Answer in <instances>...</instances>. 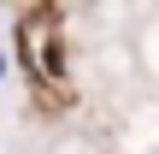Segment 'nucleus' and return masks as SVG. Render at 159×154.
<instances>
[{
    "instance_id": "nucleus-1",
    "label": "nucleus",
    "mask_w": 159,
    "mask_h": 154,
    "mask_svg": "<svg viewBox=\"0 0 159 154\" xmlns=\"http://www.w3.org/2000/svg\"><path fill=\"white\" fill-rule=\"evenodd\" d=\"M6 77H12V59H6V47H0V83H6Z\"/></svg>"
}]
</instances>
